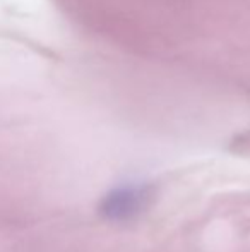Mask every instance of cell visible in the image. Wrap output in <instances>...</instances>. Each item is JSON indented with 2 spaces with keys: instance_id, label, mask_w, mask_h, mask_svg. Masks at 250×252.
<instances>
[{
  "instance_id": "obj_1",
  "label": "cell",
  "mask_w": 250,
  "mask_h": 252,
  "mask_svg": "<svg viewBox=\"0 0 250 252\" xmlns=\"http://www.w3.org/2000/svg\"><path fill=\"white\" fill-rule=\"evenodd\" d=\"M153 199V187L146 182H124L111 187L100 201V213L115 223L130 221L139 216Z\"/></svg>"
}]
</instances>
